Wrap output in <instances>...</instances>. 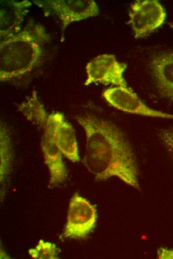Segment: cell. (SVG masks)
Wrapping results in <instances>:
<instances>
[{
    "label": "cell",
    "mask_w": 173,
    "mask_h": 259,
    "mask_svg": "<svg viewBox=\"0 0 173 259\" xmlns=\"http://www.w3.org/2000/svg\"><path fill=\"white\" fill-rule=\"evenodd\" d=\"M43 130L50 134L55 144L67 158L73 162L80 160L75 131L62 113L49 114Z\"/></svg>",
    "instance_id": "ba28073f"
},
{
    "label": "cell",
    "mask_w": 173,
    "mask_h": 259,
    "mask_svg": "<svg viewBox=\"0 0 173 259\" xmlns=\"http://www.w3.org/2000/svg\"><path fill=\"white\" fill-rule=\"evenodd\" d=\"M33 2L43 10L45 16L53 15L60 20L61 42L64 40L65 30L68 25L99 13L98 6L93 0H34Z\"/></svg>",
    "instance_id": "3957f363"
},
{
    "label": "cell",
    "mask_w": 173,
    "mask_h": 259,
    "mask_svg": "<svg viewBox=\"0 0 173 259\" xmlns=\"http://www.w3.org/2000/svg\"><path fill=\"white\" fill-rule=\"evenodd\" d=\"M128 23L136 39L144 37L161 26L167 13L157 0H136L130 6Z\"/></svg>",
    "instance_id": "5b68a950"
},
{
    "label": "cell",
    "mask_w": 173,
    "mask_h": 259,
    "mask_svg": "<svg viewBox=\"0 0 173 259\" xmlns=\"http://www.w3.org/2000/svg\"><path fill=\"white\" fill-rule=\"evenodd\" d=\"M158 136L173 161V128L161 129Z\"/></svg>",
    "instance_id": "9a60e30c"
},
{
    "label": "cell",
    "mask_w": 173,
    "mask_h": 259,
    "mask_svg": "<svg viewBox=\"0 0 173 259\" xmlns=\"http://www.w3.org/2000/svg\"><path fill=\"white\" fill-rule=\"evenodd\" d=\"M59 252L55 244L40 240L34 248L28 250V254L34 259H56Z\"/></svg>",
    "instance_id": "5bb4252c"
},
{
    "label": "cell",
    "mask_w": 173,
    "mask_h": 259,
    "mask_svg": "<svg viewBox=\"0 0 173 259\" xmlns=\"http://www.w3.org/2000/svg\"><path fill=\"white\" fill-rule=\"evenodd\" d=\"M96 220L94 206L78 193H75L69 203L63 238H86L95 227Z\"/></svg>",
    "instance_id": "277c9868"
},
{
    "label": "cell",
    "mask_w": 173,
    "mask_h": 259,
    "mask_svg": "<svg viewBox=\"0 0 173 259\" xmlns=\"http://www.w3.org/2000/svg\"><path fill=\"white\" fill-rule=\"evenodd\" d=\"M0 182L3 183L10 173L12 163V149L10 138L5 125L0 123Z\"/></svg>",
    "instance_id": "4fadbf2b"
},
{
    "label": "cell",
    "mask_w": 173,
    "mask_h": 259,
    "mask_svg": "<svg viewBox=\"0 0 173 259\" xmlns=\"http://www.w3.org/2000/svg\"><path fill=\"white\" fill-rule=\"evenodd\" d=\"M102 95L110 106L119 111L146 117L173 120V114L149 108L128 87L109 88L104 91Z\"/></svg>",
    "instance_id": "52a82bcc"
},
{
    "label": "cell",
    "mask_w": 173,
    "mask_h": 259,
    "mask_svg": "<svg viewBox=\"0 0 173 259\" xmlns=\"http://www.w3.org/2000/svg\"><path fill=\"white\" fill-rule=\"evenodd\" d=\"M86 137L83 163L96 180L115 176L140 190L134 153L125 135L112 122L91 115L75 117Z\"/></svg>",
    "instance_id": "6da1fadb"
},
{
    "label": "cell",
    "mask_w": 173,
    "mask_h": 259,
    "mask_svg": "<svg viewBox=\"0 0 173 259\" xmlns=\"http://www.w3.org/2000/svg\"><path fill=\"white\" fill-rule=\"evenodd\" d=\"M150 68L160 94L173 101V51L155 55Z\"/></svg>",
    "instance_id": "30bf717a"
},
{
    "label": "cell",
    "mask_w": 173,
    "mask_h": 259,
    "mask_svg": "<svg viewBox=\"0 0 173 259\" xmlns=\"http://www.w3.org/2000/svg\"><path fill=\"white\" fill-rule=\"evenodd\" d=\"M159 259H173V250L161 248L158 251Z\"/></svg>",
    "instance_id": "2e32d148"
},
{
    "label": "cell",
    "mask_w": 173,
    "mask_h": 259,
    "mask_svg": "<svg viewBox=\"0 0 173 259\" xmlns=\"http://www.w3.org/2000/svg\"><path fill=\"white\" fill-rule=\"evenodd\" d=\"M170 27L173 29V22L169 23Z\"/></svg>",
    "instance_id": "e0dca14e"
},
{
    "label": "cell",
    "mask_w": 173,
    "mask_h": 259,
    "mask_svg": "<svg viewBox=\"0 0 173 259\" xmlns=\"http://www.w3.org/2000/svg\"><path fill=\"white\" fill-rule=\"evenodd\" d=\"M41 147L45 163L49 172V185L56 186L62 183L67 177V170L62 158L63 154L50 134L45 130H43Z\"/></svg>",
    "instance_id": "8fae6325"
},
{
    "label": "cell",
    "mask_w": 173,
    "mask_h": 259,
    "mask_svg": "<svg viewBox=\"0 0 173 259\" xmlns=\"http://www.w3.org/2000/svg\"><path fill=\"white\" fill-rule=\"evenodd\" d=\"M126 68L127 64L119 62L113 54L99 55L86 65V79L84 85L98 83L127 87L123 77Z\"/></svg>",
    "instance_id": "8992f818"
},
{
    "label": "cell",
    "mask_w": 173,
    "mask_h": 259,
    "mask_svg": "<svg viewBox=\"0 0 173 259\" xmlns=\"http://www.w3.org/2000/svg\"><path fill=\"white\" fill-rule=\"evenodd\" d=\"M18 111L27 120L42 129L45 126L49 116L44 106L39 100L35 90L18 106Z\"/></svg>",
    "instance_id": "7c38bea8"
},
{
    "label": "cell",
    "mask_w": 173,
    "mask_h": 259,
    "mask_svg": "<svg viewBox=\"0 0 173 259\" xmlns=\"http://www.w3.org/2000/svg\"><path fill=\"white\" fill-rule=\"evenodd\" d=\"M31 4V1L27 0L0 1V41L12 36L21 29L22 23Z\"/></svg>",
    "instance_id": "9c48e42d"
},
{
    "label": "cell",
    "mask_w": 173,
    "mask_h": 259,
    "mask_svg": "<svg viewBox=\"0 0 173 259\" xmlns=\"http://www.w3.org/2000/svg\"><path fill=\"white\" fill-rule=\"evenodd\" d=\"M50 39L43 25L30 21L18 32L0 41V81L16 80L35 70Z\"/></svg>",
    "instance_id": "7a4b0ae2"
}]
</instances>
